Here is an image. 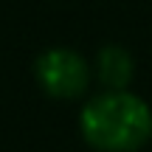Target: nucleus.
Returning a JSON list of instances; mask_svg holds the SVG:
<instances>
[{
	"label": "nucleus",
	"instance_id": "7ed1b4c3",
	"mask_svg": "<svg viewBox=\"0 0 152 152\" xmlns=\"http://www.w3.org/2000/svg\"><path fill=\"white\" fill-rule=\"evenodd\" d=\"M93 76L99 79L102 87H110V90L130 87L135 76V59L124 45H102L93 59Z\"/></svg>",
	"mask_w": 152,
	"mask_h": 152
},
{
	"label": "nucleus",
	"instance_id": "f257e3e1",
	"mask_svg": "<svg viewBox=\"0 0 152 152\" xmlns=\"http://www.w3.org/2000/svg\"><path fill=\"white\" fill-rule=\"evenodd\" d=\"M79 135L96 152H141L152 141V107L130 87H104L82 104Z\"/></svg>",
	"mask_w": 152,
	"mask_h": 152
},
{
	"label": "nucleus",
	"instance_id": "f03ea898",
	"mask_svg": "<svg viewBox=\"0 0 152 152\" xmlns=\"http://www.w3.org/2000/svg\"><path fill=\"white\" fill-rule=\"evenodd\" d=\"M34 79L42 87L45 96L56 99V102H73V99H82L87 93L93 68L87 65V59L79 51L56 45V48H48L37 56Z\"/></svg>",
	"mask_w": 152,
	"mask_h": 152
}]
</instances>
